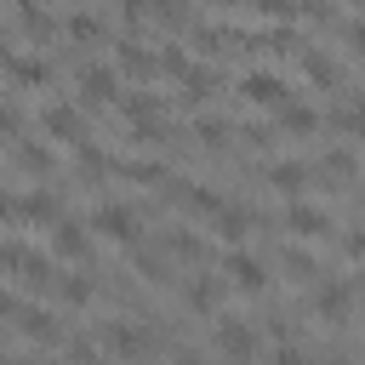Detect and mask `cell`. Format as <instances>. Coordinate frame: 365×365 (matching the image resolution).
Wrapping results in <instances>:
<instances>
[{"label": "cell", "mask_w": 365, "mask_h": 365, "mask_svg": "<svg viewBox=\"0 0 365 365\" xmlns=\"http://www.w3.org/2000/svg\"><path fill=\"white\" fill-rule=\"evenodd\" d=\"M240 97H245L251 108H262V114H279V108L291 103V86H285V74H274V68H251V74L240 80Z\"/></svg>", "instance_id": "6da1fadb"}, {"label": "cell", "mask_w": 365, "mask_h": 365, "mask_svg": "<svg viewBox=\"0 0 365 365\" xmlns=\"http://www.w3.org/2000/svg\"><path fill=\"white\" fill-rule=\"evenodd\" d=\"M91 228H97L103 240H120V245H137V240H143V217H137V205H125V200H108V205H97Z\"/></svg>", "instance_id": "7a4b0ae2"}, {"label": "cell", "mask_w": 365, "mask_h": 365, "mask_svg": "<svg viewBox=\"0 0 365 365\" xmlns=\"http://www.w3.org/2000/svg\"><path fill=\"white\" fill-rule=\"evenodd\" d=\"M222 279L234 285V291H245V297H262L268 291V268H262V257H251V251H228L222 257Z\"/></svg>", "instance_id": "3957f363"}, {"label": "cell", "mask_w": 365, "mask_h": 365, "mask_svg": "<svg viewBox=\"0 0 365 365\" xmlns=\"http://www.w3.org/2000/svg\"><path fill=\"white\" fill-rule=\"evenodd\" d=\"M217 354H222L228 365H251V359H257V331H251L245 319L222 314V319H217Z\"/></svg>", "instance_id": "277c9868"}, {"label": "cell", "mask_w": 365, "mask_h": 365, "mask_svg": "<svg viewBox=\"0 0 365 365\" xmlns=\"http://www.w3.org/2000/svg\"><path fill=\"white\" fill-rule=\"evenodd\" d=\"M354 302H359V285H348V279H325V285L314 291V314H319L325 325H342V319L354 314Z\"/></svg>", "instance_id": "5b68a950"}, {"label": "cell", "mask_w": 365, "mask_h": 365, "mask_svg": "<svg viewBox=\"0 0 365 365\" xmlns=\"http://www.w3.org/2000/svg\"><path fill=\"white\" fill-rule=\"evenodd\" d=\"M285 228H291L297 240H325V234H331V211L314 205V200H291V205H285Z\"/></svg>", "instance_id": "8992f818"}, {"label": "cell", "mask_w": 365, "mask_h": 365, "mask_svg": "<svg viewBox=\"0 0 365 365\" xmlns=\"http://www.w3.org/2000/svg\"><path fill=\"white\" fill-rule=\"evenodd\" d=\"M51 257H63V262H86V257H91V234H86V222L57 217V222H51Z\"/></svg>", "instance_id": "52a82bcc"}, {"label": "cell", "mask_w": 365, "mask_h": 365, "mask_svg": "<svg viewBox=\"0 0 365 365\" xmlns=\"http://www.w3.org/2000/svg\"><path fill=\"white\" fill-rule=\"evenodd\" d=\"M40 125H46V137H57V143H80L86 114H80V103H51V108L40 114Z\"/></svg>", "instance_id": "ba28073f"}, {"label": "cell", "mask_w": 365, "mask_h": 365, "mask_svg": "<svg viewBox=\"0 0 365 365\" xmlns=\"http://www.w3.org/2000/svg\"><path fill=\"white\" fill-rule=\"evenodd\" d=\"M103 348L120 354V359H137V354L148 348V331L131 325V319H108V325H103Z\"/></svg>", "instance_id": "9c48e42d"}, {"label": "cell", "mask_w": 365, "mask_h": 365, "mask_svg": "<svg viewBox=\"0 0 365 365\" xmlns=\"http://www.w3.org/2000/svg\"><path fill=\"white\" fill-rule=\"evenodd\" d=\"M57 211H63V200H57L51 188H29V194L17 200V217H23V222H57Z\"/></svg>", "instance_id": "30bf717a"}, {"label": "cell", "mask_w": 365, "mask_h": 365, "mask_svg": "<svg viewBox=\"0 0 365 365\" xmlns=\"http://www.w3.org/2000/svg\"><path fill=\"white\" fill-rule=\"evenodd\" d=\"M11 319H17V331H23V336H34V342H57V319H51L40 302H23Z\"/></svg>", "instance_id": "8fae6325"}, {"label": "cell", "mask_w": 365, "mask_h": 365, "mask_svg": "<svg viewBox=\"0 0 365 365\" xmlns=\"http://www.w3.org/2000/svg\"><path fill=\"white\" fill-rule=\"evenodd\" d=\"M80 103H114V68H80Z\"/></svg>", "instance_id": "7c38bea8"}, {"label": "cell", "mask_w": 365, "mask_h": 365, "mask_svg": "<svg viewBox=\"0 0 365 365\" xmlns=\"http://www.w3.org/2000/svg\"><path fill=\"white\" fill-rule=\"evenodd\" d=\"M308 177H314V171H308L302 160H274V165H268V182H274L279 194H302Z\"/></svg>", "instance_id": "4fadbf2b"}, {"label": "cell", "mask_w": 365, "mask_h": 365, "mask_svg": "<svg viewBox=\"0 0 365 365\" xmlns=\"http://www.w3.org/2000/svg\"><path fill=\"white\" fill-rule=\"evenodd\" d=\"M222 285H228V279H217V274H200V279L188 285V308H194V314H217V302H222Z\"/></svg>", "instance_id": "5bb4252c"}, {"label": "cell", "mask_w": 365, "mask_h": 365, "mask_svg": "<svg viewBox=\"0 0 365 365\" xmlns=\"http://www.w3.org/2000/svg\"><path fill=\"white\" fill-rule=\"evenodd\" d=\"M274 125H279V131H291V137H308V131H319V114H314V108H302V103H285V108L274 114Z\"/></svg>", "instance_id": "9a60e30c"}, {"label": "cell", "mask_w": 365, "mask_h": 365, "mask_svg": "<svg viewBox=\"0 0 365 365\" xmlns=\"http://www.w3.org/2000/svg\"><path fill=\"white\" fill-rule=\"evenodd\" d=\"M302 74H308L314 86H342V68H336V57H325V51H302Z\"/></svg>", "instance_id": "2e32d148"}, {"label": "cell", "mask_w": 365, "mask_h": 365, "mask_svg": "<svg viewBox=\"0 0 365 365\" xmlns=\"http://www.w3.org/2000/svg\"><path fill=\"white\" fill-rule=\"evenodd\" d=\"M120 68H125V74H143V80H148V74L160 68V57H154V51H143L137 40H125V46H120Z\"/></svg>", "instance_id": "e0dca14e"}, {"label": "cell", "mask_w": 365, "mask_h": 365, "mask_svg": "<svg viewBox=\"0 0 365 365\" xmlns=\"http://www.w3.org/2000/svg\"><path fill=\"white\" fill-rule=\"evenodd\" d=\"M211 91H217V74H211V68H188V74H182V103H188V108L205 103Z\"/></svg>", "instance_id": "ac0fdd59"}, {"label": "cell", "mask_w": 365, "mask_h": 365, "mask_svg": "<svg viewBox=\"0 0 365 365\" xmlns=\"http://www.w3.org/2000/svg\"><path fill=\"white\" fill-rule=\"evenodd\" d=\"M120 114L125 120H160V97L154 91H131V97H120Z\"/></svg>", "instance_id": "d6986e66"}, {"label": "cell", "mask_w": 365, "mask_h": 365, "mask_svg": "<svg viewBox=\"0 0 365 365\" xmlns=\"http://www.w3.org/2000/svg\"><path fill=\"white\" fill-rule=\"evenodd\" d=\"M354 171H359V160H354L348 148H331V154L319 160V171H314V177H336V182H348Z\"/></svg>", "instance_id": "ffe728a7"}, {"label": "cell", "mask_w": 365, "mask_h": 365, "mask_svg": "<svg viewBox=\"0 0 365 365\" xmlns=\"http://www.w3.org/2000/svg\"><path fill=\"white\" fill-rule=\"evenodd\" d=\"M57 297H63L68 308H86V302H91V279H86V274H57Z\"/></svg>", "instance_id": "44dd1931"}, {"label": "cell", "mask_w": 365, "mask_h": 365, "mask_svg": "<svg viewBox=\"0 0 365 365\" xmlns=\"http://www.w3.org/2000/svg\"><path fill=\"white\" fill-rule=\"evenodd\" d=\"M11 80H17V86H46L51 68H46L40 57H11Z\"/></svg>", "instance_id": "7402d4cb"}, {"label": "cell", "mask_w": 365, "mask_h": 365, "mask_svg": "<svg viewBox=\"0 0 365 365\" xmlns=\"http://www.w3.org/2000/svg\"><path fill=\"white\" fill-rule=\"evenodd\" d=\"M211 222H217V234H222V240H240V234H245V222H251V211H245V205H222Z\"/></svg>", "instance_id": "603a6c76"}, {"label": "cell", "mask_w": 365, "mask_h": 365, "mask_svg": "<svg viewBox=\"0 0 365 365\" xmlns=\"http://www.w3.org/2000/svg\"><path fill=\"white\" fill-rule=\"evenodd\" d=\"M17 165L34 171V177H46V171H51V148H40V143H17Z\"/></svg>", "instance_id": "cb8c5ba5"}, {"label": "cell", "mask_w": 365, "mask_h": 365, "mask_svg": "<svg viewBox=\"0 0 365 365\" xmlns=\"http://www.w3.org/2000/svg\"><path fill=\"white\" fill-rule=\"evenodd\" d=\"M188 205H194V211H200V217H217V211H222V205H228V200H222V194H217V188H205V182H194V188H188Z\"/></svg>", "instance_id": "d4e9b609"}, {"label": "cell", "mask_w": 365, "mask_h": 365, "mask_svg": "<svg viewBox=\"0 0 365 365\" xmlns=\"http://www.w3.org/2000/svg\"><path fill=\"white\" fill-rule=\"evenodd\" d=\"M165 251H171V257H182V262H205V240H194V234H171V240H165Z\"/></svg>", "instance_id": "484cf974"}, {"label": "cell", "mask_w": 365, "mask_h": 365, "mask_svg": "<svg viewBox=\"0 0 365 365\" xmlns=\"http://www.w3.org/2000/svg\"><path fill=\"white\" fill-rule=\"evenodd\" d=\"M148 11H154L165 29H182V23H188V0H148Z\"/></svg>", "instance_id": "4316f807"}, {"label": "cell", "mask_w": 365, "mask_h": 365, "mask_svg": "<svg viewBox=\"0 0 365 365\" xmlns=\"http://www.w3.org/2000/svg\"><path fill=\"white\" fill-rule=\"evenodd\" d=\"M97 34H103V23H97L91 11H74V17H68V40L86 46V40H97Z\"/></svg>", "instance_id": "83f0119b"}, {"label": "cell", "mask_w": 365, "mask_h": 365, "mask_svg": "<svg viewBox=\"0 0 365 365\" xmlns=\"http://www.w3.org/2000/svg\"><path fill=\"white\" fill-rule=\"evenodd\" d=\"M285 268H291V279H319V262L308 251H285Z\"/></svg>", "instance_id": "f1b7e54d"}, {"label": "cell", "mask_w": 365, "mask_h": 365, "mask_svg": "<svg viewBox=\"0 0 365 365\" xmlns=\"http://www.w3.org/2000/svg\"><path fill=\"white\" fill-rule=\"evenodd\" d=\"M194 131H200V143H205V148H222V143H228V125H222V120H200Z\"/></svg>", "instance_id": "f546056e"}, {"label": "cell", "mask_w": 365, "mask_h": 365, "mask_svg": "<svg viewBox=\"0 0 365 365\" xmlns=\"http://www.w3.org/2000/svg\"><path fill=\"white\" fill-rule=\"evenodd\" d=\"M17 131H23V114L17 108H0V143H23Z\"/></svg>", "instance_id": "4dcf8cb0"}, {"label": "cell", "mask_w": 365, "mask_h": 365, "mask_svg": "<svg viewBox=\"0 0 365 365\" xmlns=\"http://www.w3.org/2000/svg\"><path fill=\"white\" fill-rule=\"evenodd\" d=\"M251 6H257L262 17H297V11H302L297 0H251Z\"/></svg>", "instance_id": "1f68e13d"}, {"label": "cell", "mask_w": 365, "mask_h": 365, "mask_svg": "<svg viewBox=\"0 0 365 365\" xmlns=\"http://www.w3.org/2000/svg\"><path fill=\"white\" fill-rule=\"evenodd\" d=\"M274 365H314V359H308L302 348H291V342H279V348H274Z\"/></svg>", "instance_id": "d6a6232c"}, {"label": "cell", "mask_w": 365, "mask_h": 365, "mask_svg": "<svg viewBox=\"0 0 365 365\" xmlns=\"http://www.w3.org/2000/svg\"><path fill=\"white\" fill-rule=\"evenodd\" d=\"M342 40H348V51H359V57H365V17H359V23H348V29H342Z\"/></svg>", "instance_id": "836d02e7"}, {"label": "cell", "mask_w": 365, "mask_h": 365, "mask_svg": "<svg viewBox=\"0 0 365 365\" xmlns=\"http://www.w3.org/2000/svg\"><path fill=\"white\" fill-rule=\"evenodd\" d=\"M342 251H348L354 262H365V228H359V234H342Z\"/></svg>", "instance_id": "e575fe53"}, {"label": "cell", "mask_w": 365, "mask_h": 365, "mask_svg": "<svg viewBox=\"0 0 365 365\" xmlns=\"http://www.w3.org/2000/svg\"><path fill=\"white\" fill-rule=\"evenodd\" d=\"M0 222H23L17 217V194H6V188H0Z\"/></svg>", "instance_id": "d590c367"}, {"label": "cell", "mask_w": 365, "mask_h": 365, "mask_svg": "<svg viewBox=\"0 0 365 365\" xmlns=\"http://www.w3.org/2000/svg\"><path fill=\"white\" fill-rule=\"evenodd\" d=\"M114 6H120L125 17H143V11H148V0H114Z\"/></svg>", "instance_id": "8d00e7d4"}, {"label": "cell", "mask_w": 365, "mask_h": 365, "mask_svg": "<svg viewBox=\"0 0 365 365\" xmlns=\"http://www.w3.org/2000/svg\"><path fill=\"white\" fill-rule=\"evenodd\" d=\"M171 365H205V359H200V354H177Z\"/></svg>", "instance_id": "74e56055"}, {"label": "cell", "mask_w": 365, "mask_h": 365, "mask_svg": "<svg viewBox=\"0 0 365 365\" xmlns=\"http://www.w3.org/2000/svg\"><path fill=\"white\" fill-rule=\"evenodd\" d=\"M211 6H240V0H211Z\"/></svg>", "instance_id": "f35d334b"}, {"label": "cell", "mask_w": 365, "mask_h": 365, "mask_svg": "<svg viewBox=\"0 0 365 365\" xmlns=\"http://www.w3.org/2000/svg\"><path fill=\"white\" fill-rule=\"evenodd\" d=\"M359 302H365V279H359Z\"/></svg>", "instance_id": "ab89813d"}, {"label": "cell", "mask_w": 365, "mask_h": 365, "mask_svg": "<svg viewBox=\"0 0 365 365\" xmlns=\"http://www.w3.org/2000/svg\"><path fill=\"white\" fill-rule=\"evenodd\" d=\"M336 365H359V359H336Z\"/></svg>", "instance_id": "60d3db41"}]
</instances>
